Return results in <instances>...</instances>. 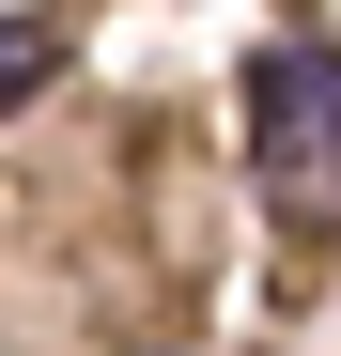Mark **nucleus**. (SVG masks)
<instances>
[{"label":"nucleus","instance_id":"obj_1","mask_svg":"<svg viewBox=\"0 0 341 356\" xmlns=\"http://www.w3.org/2000/svg\"><path fill=\"white\" fill-rule=\"evenodd\" d=\"M341 325V0H0V356H310Z\"/></svg>","mask_w":341,"mask_h":356}]
</instances>
